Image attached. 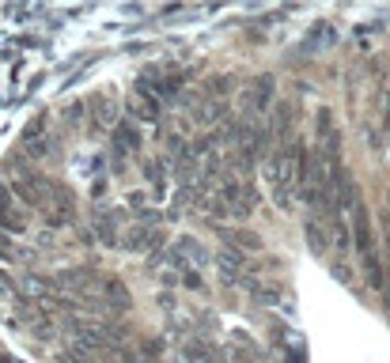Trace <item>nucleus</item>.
Here are the masks:
<instances>
[{"label": "nucleus", "mask_w": 390, "mask_h": 363, "mask_svg": "<svg viewBox=\"0 0 390 363\" xmlns=\"http://www.w3.org/2000/svg\"><path fill=\"white\" fill-rule=\"evenodd\" d=\"M265 178H269V190H273V201L292 212L296 197H299V182H296V159H292V144L284 148H273L265 156Z\"/></svg>", "instance_id": "obj_1"}, {"label": "nucleus", "mask_w": 390, "mask_h": 363, "mask_svg": "<svg viewBox=\"0 0 390 363\" xmlns=\"http://www.w3.org/2000/svg\"><path fill=\"white\" fill-rule=\"evenodd\" d=\"M46 190H50V182L42 178L38 171H19V178H16V197L23 204H30V208H42L46 204Z\"/></svg>", "instance_id": "obj_2"}, {"label": "nucleus", "mask_w": 390, "mask_h": 363, "mask_svg": "<svg viewBox=\"0 0 390 363\" xmlns=\"http://www.w3.org/2000/svg\"><path fill=\"white\" fill-rule=\"evenodd\" d=\"M349 216H352V246H356V254L372 258L375 254V238H372V219H367V208L356 204Z\"/></svg>", "instance_id": "obj_3"}, {"label": "nucleus", "mask_w": 390, "mask_h": 363, "mask_svg": "<svg viewBox=\"0 0 390 363\" xmlns=\"http://www.w3.org/2000/svg\"><path fill=\"white\" fill-rule=\"evenodd\" d=\"M0 231H12V235L27 231V216L16 208V201H12V193H8L4 182H0Z\"/></svg>", "instance_id": "obj_4"}, {"label": "nucleus", "mask_w": 390, "mask_h": 363, "mask_svg": "<svg viewBox=\"0 0 390 363\" xmlns=\"http://www.w3.org/2000/svg\"><path fill=\"white\" fill-rule=\"evenodd\" d=\"M269 98H273V76H262V80H254L247 87V95H243V106H247V114H262L265 106H269Z\"/></svg>", "instance_id": "obj_5"}, {"label": "nucleus", "mask_w": 390, "mask_h": 363, "mask_svg": "<svg viewBox=\"0 0 390 363\" xmlns=\"http://www.w3.org/2000/svg\"><path fill=\"white\" fill-rule=\"evenodd\" d=\"M118 219H121V212H114V208H99L95 212V235L103 246H114L118 242Z\"/></svg>", "instance_id": "obj_6"}, {"label": "nucleus", "mask_w": 390, "mask_h": 363, "mask_svg": "<svg viewBox=\"0 0 390 363\" xmlns=\"http://www.w3.org/2000/svg\"><path fill=\"white\" fill-rule=\"evenodd\" d=\"M182 359L186 363H224L220 348H213L208 340H189V345L182 348Z\"/></svg>", "instance_id": "obj_7"}, {"label": "nucleus", "mask_w": 390, "mask_h": 363, "mask_svg": "<svg viewBox=\"0 0 390 363\" xmlns=\"http://www.w3.org/2000/svg\"><path fill=\"white\" fill-rule=\"evenodd\" d=\"M129 110H133V117H140V121H160V114H163V106L155 103L152 95H140V91L133 95V106Z\"/></svg>", "instance_id": "obj_8"}, {"label": "nucleus", "mask_w": 390, "mask_h": 363, "mask_svg": "<svg viewBox=\"0 0 390 363\" xmlns=\"http://www.w3.org/2000/svg\"><path fill=\"white\" fill-rule=\"evenodd\" d=\"M216 265H220V272H224V280H239V272H243L239 250H220V254H216Z\"/></svg>", "instance_id": "obj_9"}, {"label": "nucleus", "mask_w": 390, "mask_h": 363, "mask_svg": "<svg viewBox=\"0 0 390 363\" xmlns=\"http://www.w3.org/2000/svg\"><path fill=\"white\" fill-rule=\"evenodd\" d=\"M103 295L110 299V306H114L118 314L129 311V288H126L121 280H106V284H103Z\"/></svg>", "instance_id": "obj_10"}, {"label": "nucleus", "mask_w": 390, "mask_h": 363, "mask_svg": "<svg viewBox=\"0 0 390 363\" xmlns=\"http://www.w3.org/2000/svg\"><path fill=\"white\" fill-rule=\"evenodd\" d=\"M87 110H91V121H99V125H110V121H114V98H106V95H95L91 103H87Z\"/></svg>", "instance_id": "obj_11"}, {"label": "nucleus", "mask_w": 390, "mask_h": 363, "mask_svg": "<svg viewBox=\"0 0 390 363\" xmlns=\"http://www.w3.org/2000/svg\"><path fill=\"white\" fill-rule=\"evenodd\" d=\"M61 288H91L95 277H91V269H65L61 277H57Z\"/></svg>", "instance_id": "obj_12"}, {"label": "nucleus", "mask_w": 390, "mask_h": 363, "mask_svg": "<svg viewBox=\"0 0 390 363\" xmlns=\"http://www.w3.org/2000/svg\"><path fill=\"white\" fill-rule=\"evenodd\" d=\"M307 242L315 254H326L330 250V235H326V227H318V219H307Z\"/></svg>", "instance_id": "obj_13"}, {"label": "nucleus", "mask_w": 390, "mask_h": 363, "mask_svg": "<svg viewBox=\"0 0 390 363\" xmlns=\"http://www.w3.org/2000/svg\"><path fill=\"white\" fill-rule=\"evenodd\" d=\"M144 178L152 182L155 193H160L163 190V178H167V163L163 159H144Z\"/></svg>", "instance_id": "obj_14"}, {"label": "nucleus", "mask_w": 390, "mask_h": 363, "mask_svg": "<svg viewBox=\"0 0 390 363\" xmlns=\"http://www.w3.org/2000/svg\"><path fill=\"white\" fill-rule=\"evenodd\" d=\"M174 254H178V258H182V254H186L189 261H194V265H205V261H208V254H205V250H201V246H197V242H194V238H182V242H178V246H174Z\"/></svg>", "instance_id": "obj_15"}, {"label": "nucleus", "mask_w": 390, "mask_h": 363, "mask_svg": "<svg viewBox=\"0 0 390 363\" xmlns=\"http://www.w3.org/2000/svg\"><path fill=\"white\" fill-rule=\"evenodd\" d=\"M228 238L235 242V246H243V250H262V238H258V235H250V231H235V235L228 231Z\"/></svg>", "instance_id": "obj_16"}, {"label": "nucleus", "mask_w": 390, "mask_h": 363, "mask_svg": "<svg viewBox=\"0 0 390 363\" xmlns=\"http://www.w3.org/2000/svg\"><path fill=\"white\" fill-rule=\"evenodd\" d=\"M61 363H91V356H87L84 348H80V352L72 348V352H61Z\"/></svg>", "instance_id": "obj_17"}, {"label": "nucleus", "mask_w": 390, "mask_h": 363, "mask_svg": "<svg viewBox=\"0 0 390 363\" xmlns=\"http://www.w3.org/2000/svg\"><path fill=\"white\" fill-rule=\"evenodd\" d=\"M182 280H186V288H194V292H201V288H205V284H201V277H197L194 269H186V277H182Z\"/></svg>", "instance_id": "obj_18"}, {"label": "nucleus", "mask_w": 390, "mask_h": 363, "mask_svg": "<svg viewBox=\"0 0 390 363\" xmlns=\"http://www.w3.org/2000/svg\"><path fill=\"white\" fill-rule=\"evenodd\" d=\"M288 363H307V359H303V352H296V356L288 352Z\"/></svg>", "instance_id": "obj_19"}, {"label": "nucleus", "mask_w": 390, "mask_h": 363, "mask_svg": "<svg viewBox=\"0 0 390 363\" xmlns=\"http://www.w3.org/2000/svg\"><path fill=\"white\" fill-rule=\"evenodd\" d=\"M0 363H8V356H4V352H0Z\"/></svg>", "instance_id": "obj_20"}, {"label": "nucleus", "mask_w": 390, "mask_h": 363, "mask_svg": "<svg viewBox=\"0 0 390 363\" xmlns=\"http://www.w3.org/2000/svg\"><path fill=\"white\" fill-rule=\"evenodd\" d=\"M386 201H390V190H386Z\"/></svg>", "instance_id": "obj_21"}, {"label": "nucleus", "mask_w": 390, "mask_h": 363, "mask_svg": "<svg viewBox=\"0 0 390 363\" xmlns=\"http://www.w3.org/2000/svg\"><path fill=\"white\" fill-rule=\"evenodd\" d=\"M386 98H390V95H386Z\"/></svg>", "instance_id": "obj_22"}]
</instances>
